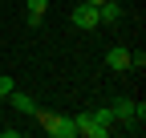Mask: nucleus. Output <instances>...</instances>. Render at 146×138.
Segmentation results:
<instances>
[{"label":"nucleus","instance_id":"obj_1","mask_svg":"<svg viewBox=\"0 0 146 138\" xmlns=\"http://www.w3.org/2000/svg\"><path fill=\"white\" fill-rule=\"evenodd\" d=\"M73 126H77V134H85V138H106V134H110V126H102V122H98V118L89 114V110L73 118Z\"/></svg>","mask_w":146,"mask_h":138},{"label":"nucleus","instance_id":"obj_2","mask_svg":"<svg viewBox=\"0 0 146 138\" xmlns=\"http://www.w3.org/2000/svg\"><path fill=\"white\" fill-rule=\"evenodd\" d=\"M69 21L77 25V29H102V21H98V8H94V4H77Z\"/></svg>","mask_w":146,"mask_h":138},{"label":"nucleus","instance_id":"obj_3","mask_svg":"<svg viewBox=\"0 0 146 138\" xmlns=\"http://www.w3.org/2000/svg\"><path fill=\"white\" fill-rule=\"evenodd\" d=\"M45 134H53V138H73V134H77V126H73V118L53 114V122L45 126Z\"/></svg>","mask_w":146,"mask_h":138},{"label":"nucleus","instance_id":"obj_4","mask_svg":"<svg viewBox=\"0 0 146 138\" xmlns=\"http://www.w3.org/2000/svg\"><path fill=\"white\" fill-rule=\"evenodd\" d=\"M106 65L114 69V73H126V69H130V49H122V45H114L106 53Z\"/></svg>","mask_w":146,"mask_h":138},{"label":"nucleus","instance_id":"obj_5","mask_svg":"<svg viewBox=\"0 0 146 138\" xmlns=\"http://www.w3.org/2000/svg\"><path fill=\"white\" fill-rule=\"evenodd\" d=\"M98 21L102 25H118L122 21V4H118V0H102V4H98Z\"/></svg>","mask_w":146,"mask_h":138},{"label":"nucleus","instance_id":"obj_6","mask_svg":"<svg viewBox=\"0 0 146 138\" xmlns=\"http://www.w3.org/2000/svg\"><path fill=\"white\" fill-rule=\"evenodd\" d=\"M4 102H8V106H12L16 114H36V102H33L29 94H16V90H12V94H8Z\"/></svg>","mask_w":146,"mask_h":138},{"label":"nucleus","instance_id":"obj_7","mask_svg":"<svg viewBox=\"0 0 146 138\" xmlns=\"http://www.w3.org/2000/svg\"><path fill=\"white\" fill-rule=\"evenodd\" d=\"M45 12H49V0H29V25H33V29L41 25Z\"/></svg>","mask_w":146,"mask_h":138},{"label":"nucleus","instance_id":"obj_8","mask_svg":"<svg viewBox=\"0 0 146 138\" xmlns=\"http://www.w3.org/2000/svg\"><path fill=\"white\" fill-rule=\"evenodd\" d=\"M8 94H12V77H8V73H0V102H4Z\"/></svg>","mask_w":146,"mask_h":138},{"label":"nucleus","instance_id":"obj_9","mask_svg":"<svg viewBox=\"0 0 146 138\" xmlns=\"http://www.w3.org/2000/svg\"><path fill=\"white\" fill-rule=\"evenodd\" d=\"M89 114H94L102 126H114V114H110V110H89Z\"/></svg>","mask_w":146,"mask_h":138},{"label":"nucleus","instance_id":"obj_10","mask_svg":"<svg viewBox=\"0 0 146 138\" xmlns=\"http://www.w3.org/2000/svg\"><path fill=\"white\" fill-rule=\"evenodd\" d=\"M81 4H94V8H98V4H102V0H81Z\"/></svg>","mask_w":146,"mask_h":138}]
</instances>
